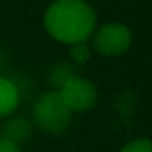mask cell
I'll return each instance as SVG.
<instances>
[{
	"label": "cell",
	"instance_id": "1",
	"mask_svg": "<svg viewBox=\"0 0 152 152\" xmlns=\"http://www.w3.org/2000/svg\"><path fill=\"white\" fill-rule=\"evenodd\" d=\"M45 29L59 43L88 41L95 31V13L84 0H56L45 13Z\"/></svg>",
	"mask_w": 152,
	"mask_h": 152
},
{
	"label": "cell",
	"instance_id": "3",
	"mask_svg": "<svg viewBox=\"0 0 152 152\" xmlns=\"http://www.w3.org/2000/svg\"><path fill=\"white\" fill-rule=\"evenodd\" d=\"M63 102L66 104V107L72 113H83V111H90L99 99V91L97 86L84 77L75 75L72 77L61 90H57Z\"/></svg>",
	"mask_w": 152,
	"mask_h": 152
},
{
	"label": "cell",
	"instance_id": "6",
	"mask_svg": "<svg viewBox=\"0 0 152 152\" xmlns=\"http://www.w3.org/2000/svg\"><path fill=\"white\" fill-rule=\"evenodd\" d=\"M31 134H32V125L23 116L7 118V122L4 124V129H2V138L20 145V147H22L23 141H27L31 138Z\"/></svg>",
	"mask_w": 152,
	"mask_h": 152
},
{
	"label": "cell",
	"instance_id": "2",
	"mask_svg": "<svg viewBox=\"0 0 152 152\" xmlns=\"http://www.w3.org/2000/svg\"><path fill=\"white\" fill-rule=\"evenodd\" d=\"M32 116H34L36 125L41 131H45L48 134H61L70 125L72 111L63 102L59 91L54 90V91L43 93L34 102Z\"/></svg>",
	"mask_w": 152,
	"mask_h": 152
},
{
	"label": "cell",
	"instance_id": "7",
	"mask_svg": "<svg viewBox=\"0 0 152 152\" xmlns=\"http://www.w3.org/2000/svg\"><path fill=\"white\" fill-rule=\"evenodd\" d=\"M72 77H75V70L70 63H57L50 70V83L56 88V91L61 90Z\"/></svg>",
	"mask_w": 152,
	"mask_h": 152
},
{
	"label": "cell",
	"instance_id": "11",
	"mask_svg": "<svg viewBox=\"0 0 152 152\" xmlns=\"http://www.w3.org/2000/svg\"><path fill=\"white\" fill-rule=\"evenodd\" d=\"M2 63H4V57H2V50H0V66H2Z\"/></svg>",
	"mask_w": 152,
	"mask_h": 152
},
{
	"label": "cell",
	"instance_id": "5",
	"mask_svg": "<svg viewBox=\"0 0 152 152\" xmlns=\"http://www.w3.org/2000/svg\"><path fill=\"white\" fill-rule=\"evenodd\" d=\"M20 104L18 86L6 77H0V118H9Z\"/></svg>",
	"mask_w": 152,
	"mask_h": 152
},
{
	"label": "cell",
	"instance_id": "8",
	"mask_svg": "<svg viewBox=\"0 0 152 152\" xmlns=\"http://www.w3.org/2000/svg\"><path fill=\"white\" fill-rule=\"evenodd\" d=\"M91 57V50L88 47V43H77V45H72L70 50V59L73 64H86Z\"/></svg>",
	"mask_w": 152,
	"mask_h": 152
},
{
	"label": "cell",
	"instance_id": "9",
	"mask_svg": "<svg viewBox=\"0 0 152 152\" xmlns=\"http://www.w3.org/2000/svg\"><path fill=\"white\" fill-rule=\"evenodd\" d=\"M120 152H152V140L148 138H136L127 141Z\"/></svg>",
	"mask_w": 152,
	"mask_h": 152
},
{
	"label": "cell",
	"instance_id": "10",
	"mask_svg": "<svg viewBox=\"0 0 152 152\" xmlns=\"http://www.w3.org/2000/svg\"><path fill=\"white\" fill-rule=\"evenodd\" d=\"M0 152H22V147L0 136Z\"/></svg>",
	"mask_w": 152,
	"mask_h": 152
},
{
	"label": "cell",
	"instance_id": "4",
	"mask_svg": "<svg viewBox=\"0 0 152 152\" xmlns=\"http://www.w3.org/2000/svg\"><path fill=\"white\" fill-rule=\"evenodd\" d=\"M131 43H132L131 31L116 22L102 25L93 36V48L106 57H115L124 54L131 47Z\"/></svg>",
	"mask_w": 152,
	"mask_h": 152
}]
</instances>
